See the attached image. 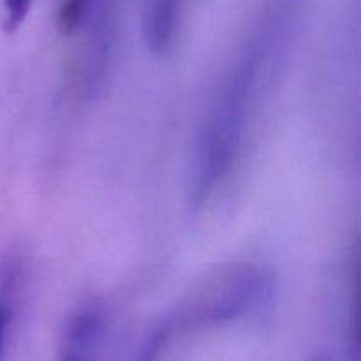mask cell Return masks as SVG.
<instances>
[{"instance_id":"1","label":"cell","mask_w":361,"mask_h":361,"mask_svg":"<svg viewBox=\"0 0 361 361\" xmlns=\"http://www.w3.org/2000/svg\"><path fill=\"white\" fill-rule=\"evenodd\" d=\"M263 53L250 51L222 81L212 104L194 159L190 197L196 208L203 207L226 182L236 164L247 134L250 113L257 94Z\"/></svg>"},{"instance_id":"2","label":"cell","mask_w":361,"mask_h":361,"mask_svg":"<svg viewBox=\"0 0 361 361\" xmlns=\"http://www.w3.org/2000/svg\"><path fill=\"white\" fill-rule=\"evenodd\" d=\"M274 277L257 264L236 263L207 275L178 303L166 331L231 323L259 307L271 293Z\"/></svg>"},{"instance_id":"3","label":"cell","mask_w":361,"mask_h":361,"mask_svg":"<svg viewBox=\"0 0 361 361\" xmlns=\"http://www.w3.org/2000/svg\"><path fill=\"white\" fill-rule=\"evenodd\" d=\"M182 0H150L145 13V42L152 53L168 51L176 34Z\"/></svg>"},{"instance_id":"4","label":"cell","mask_w":361,"mask_h":361,"mask_svg":"<svg viewBox=\"0 0 361 361\" xmlns=\"http://www.w3.org/2000/svg\"><path fill=\"white\" fill-rule=\"evenodd\" d=\"M101 334V317L95 309L81 310L67 328L60 361H90L92 348Z\"/></svg>"},{"instance_id":"5","label":"cell","mask_w":361,"mask_h":361,"mask_svg":"<svg viewBox=\"0 0 361 361\" xmlns=\"http://www.w3.org/2000/svg\"><path fill=\"white\" fill-rule=\"evenodd\" d=\"M34 0H2L4 4V30L16 32L27 20Z\"/></svg>"}]
</instances>
